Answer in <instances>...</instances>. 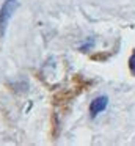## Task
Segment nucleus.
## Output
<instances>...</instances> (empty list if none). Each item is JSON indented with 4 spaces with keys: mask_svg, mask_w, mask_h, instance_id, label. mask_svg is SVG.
I'll return each mask as SVG.
<instances>
[{
    "mask_svg": "<svg viewBox=\"0 0 135 146\" xmlns=\"http://www.w3.org/2000/svg\"><path fill=\"white\" fill-rule=\"evenodd\" d=\"M16 8H17V0H5L2 10H0V35L5 36L6 27L11 19V16L14 14Z\"/></svg>",
    "mask_w": 135,
    "mask_h": 146,
    "instance_id": "nucleus-1",
    "label": "nucleus"
},
{
    "mask_svg": "<svg viewBox=\"0 0 135 146\" xmlns=\"http://www.w3.org/2000/svg\"><path fill=\"white\" fill-rule=\"evenodd\" d=\"M107 105H108V99H107V96H99V98L93 99V102L90 104V115L93 118H96L99 113H102V111L105 110Z\"/></svg>",
    "mask_w": 135,
    "mask_h": 146,
    "instance_id": "nucleus-2",
    "label": "nucleus"
},
{
    "mask_svg": "<svg viewBox=\"0 0 135 146\" xmlns=\"http://www.w3.org/2000/svg\"><path fill=\"white\" fill-rule=\"evenodd\" d=\"M129 68H130L132 74H134V76H135V50H134V54H132L130 60H129Z\"/></svg>",
    "mask_w": 135,
    "mask_h": 146,
    "instance_id": "nucleus-3",
    "label": "nucleus"
}]
</instances>
